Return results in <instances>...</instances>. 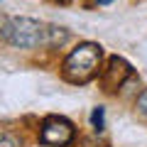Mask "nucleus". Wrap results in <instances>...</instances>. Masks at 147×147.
<instances>
[{"label":"nucleus","instance_id":"nucleus-5","mask_svg":"<svg viewBox=\"0 0 147 147\" xmlns=\"http://www.w3.org/2000/svg\"><path fill=\"white\" fill-rule=\"evenodd\" d=\"M91 123H93L96 130H103L105 127V108H93V113H91Z\"/></svg>","mask_w":147,"mask_h":147},{"label":"nucleus","instance_id":"nucleus-1","mask_svg":"<svg viewBox=\"0 0 147 147\" xmlns=\"http://www.w3.org/2000/svg\"><path fill=\"white\" fill-rule=\"evenodd\" d=\"M100 57H103V49L98 44H93V42L79 44L64 59V66H61L64 79L71 81V84H86V81H91L100 69Z\"/></svg>","mask_w":147,"mask_h":147},{"label":"nucleus","instance_id":"nucleus-9","mask_svg":"<svg viewBox=\"0 0 147 147\" xmlns=\"http://www.w3.org/2000/svg\"><path fill=\"white\" fill-rule=\"evenodd\" d=\"M57 3H69V0H57Z\"/></svg>","mask_w":147,"mask_h":147},{"label":"nucleus","instance_id":"nucleus-6","mask_svg":"<svg viewBox=\"0 0 147 147\" xmlns=\"http://www.w3.org/2000/svg\"><path fill=\"white\" fill-rule=\"evenodd\" d=\"M137 110H140L142 115L147 118V88L142 91V93H140V98H137Z\"/></svg>","mask_w":147,"mask_h":147},{"label":"nucleus","instance_id":"nucleus-7","mask_svg":"<svg viewBox=\"0 0 147 147\" xmlns=\"http://www.w3.org/2000/svg\"><path fill=\"white\" fill-rule=\"evenodd\" d=\"M3 147H15V142H12V140H10V137H7V135H5V137H3Z\"/></svg>","mask_w":147,"mask_h":147},{"label":"nucleus","instance_id":"nucleus-3","mask_svg":"<svg viewBox=\"0 0 147 147\" xmlns=\"http://www.w3.org/2000/svg\"><path fill=\"white\" fill-rule=\"evenodd\" d=\"M39 140L49 147H64L74 140V125L64 118H47L39 132Z\"/></svg>","mask_w":147,"mask_h":147},{"label":"nucleus","instance_id":"nucleus-8","mask_svg":"<svg viewBox=\"0 0 147 147\" xmlns=\"http://www.w3.org/2000/svg\"><path fill=\"white\" fill-rule=\"evenodd\" d=\"M96 3H98V5H105V3H110V0H96Z\"/></svg>","mask_w":147,"mask_h":147},{"label":"nucleus","instance_id":"nucleus-4","mask_svg":"<svg viewBox=\"0 0 147 147\" xmlns=\"http://www.w3.org/2000/svg\"><path fill=\"white\" fill-rule=\"evenodd\" d=\"M130 74H132V69H130V64H127L125 59L113 57V59L108 61V66L103 69V74H100V84H103V91H108V93H110V91L120 88Z\"/></svg>","mask_w":147,"mask_h":147},{"label":"nucleus","instance_id":"nucleus-2","mask_svg":"<svg viewBox=\"0 0 147 147\" xmlns=\"http://www.w3.org/2000/svg\"><path fill=\"white\" fill-rule=\"evenodd\" d=\"M3 37L12 47L30 49V47H37L47 37V30L30 17H12V20H5V25H3Z\"/></svg>","mask_w":147,"mask_h":147}]
</instances>
